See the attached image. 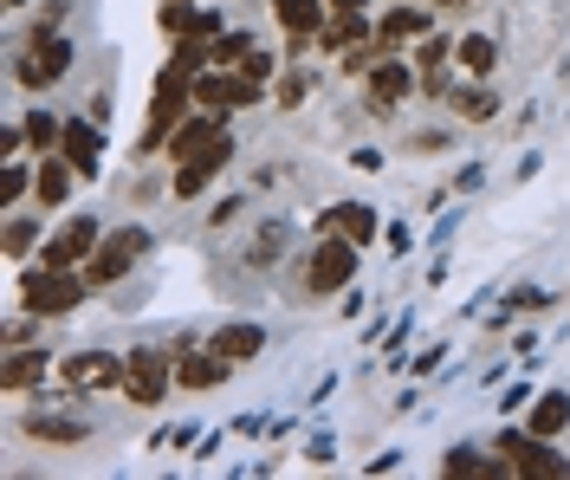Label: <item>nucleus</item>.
Segmentation results:
<instances>
[{
    "mask_svg": "<svg viewBox=\"0 0 570 480\" xmlns=\"http://www.w3.org/2000/svg\"><path fill=\"white\" fill-rule=\"evenodd\" d=\"M564 422H570V396H564V390H544L538 409H532V435L551 442V435H564Z\"/></svg>",
    "mask_w": 570,
    "mask_h": 480,
    "instance_id": "nucleus-17",
    "label": "nucleus"
},
{
    "mask_svg": "<svg viewBox=\"0 0 570 480\" xmlns=\"http://www.w3.org/2000/svg\"><path fill=\"white\" fill-rule=\"evenodd\" d=\"M247 52H253V39H247V33H220V39H214V59H227V66H240Z\"/></svg>",
    "mask_w": 570,
    "mask_h": 480,
    "instance_id": "nucleus-27",
    "label": "nucleus"
},
{
    "mask_svg": "<svg viewBox=\"0 0 570 480\" xmlns=\"http://www.w3.org/2000/svg\"><path fill=\"white\" fill-rule=\"evenodd\" d=\"M163 390H169V351H130L124 357V396L130 403H163Z\"/></svg>",
    "mask_w": 570,
    "mask_h": 480,
    "instance_id": "nucleus-5",
    "label": "nucleus"
},
{
    "mask_svg": "<svg viewBox=\"0 0 570 480\" xmlns=\"http://www.w3.org/2000/svg\"><path fill=\"white\" fill-rule=\"evenodd\" d=\"M376 39H383V46H409V39H428V13L422 7H395V13H383V20H376Z\"/></svg>",
    "mask_w": 570,
    "mask_h": 480,
    "instance_id": "nucleus-15",
    "label": "nucleus"
},
{
    "mask_svg": "<svg viewBox=\"0 0 570 480\" xmlns=\"http://www.w3.org/2000/svg\"><path fill=\"white\" fill-rule=\"evenodd\" d=\"M331 7H337V13H363V0H331Z\"/></svg>",
    "mask_w": 570,
    "mask_h": 480,
    "instance_id": "nucleus-33",
    "label": "nucleus"
},
{
    "mask_svg": "<svg viewBox=\"0 0 570 480\" xmlns=\"http://www.w3.org/2000/svg\"><path fill=\"white\" fill-rule=\"evenodd\" d=\"M98 241H105V234H98V222H91V215H78V222H66L52 241H46V266H66V273H71L78 259L98 254Z\"/></svg>",
    "mask_w": 570,
    "mask_h": 480,
    "instance_id": "nucleus-7",
    "label": "nucleus"
},
{
    "mask_svg": "<svg viewBox=\"0 0 570 480\" xmlns=\"http://www.w3.org/2000/svg\"><path fill=\"white\" fill-rule=\"evenodd\" d=\"M499 454L512 461V474H532V480H564L570 474V461L564 454H551V442L544 435H499Z\"/></svg>",
    "mask_w": 570,
    "mask_h": 480,
    "instance_id": "nucleus-4",
    "label": "nucleus"
},
{
    "mask_svg": "<svg viewBox=\"0 0 570 480\" xmlns=\"http://www.w3.org/2000/svg\"><path fill=\"white\" fill-rule=\"evenodd\" d=\"M454 111H461V117H473V124H487V117L499 111V98H493V91H480V85H473V91H454Z\"/></svg>",
    "mask_w": 570,
    "mask_h": 480,
    "instance_id": "nucleus-25",
    "label": "nucleus"
},
{
    "mask_svg": "<svg viewBox=\"0 0 570 480\" xmlns=\"http://www.w3.org/2000/svg\"><path fill=\"white\" fill-rule=\"evenodd\" d=\"M324 234H344V241H356V247H370V241H376V215H370L363 202H344V208L324 215Z\"/></svg>",
    "mask_w": 570,
    "mask_h": 480,
    "instance_id": "nucleus-13",
    "label": "nucleus"
},
{
    "mask_svg": "<svg viewBox=\"0 0 570 480\" xmlns=\"http://www.w3.org/2000/svg\"><path fill=\"white\" fill-rule=\"evenodd\" d=\"M434 7H461V0H434Z\"/></svg>",
    "mask_w": 570,
    "mask_h": 480,
    "instance_id": "nucleus-34",
    "label": "nucleus"
},
{
    "mask_svg": "<svg viewBox=\"0 0 570 480\" xmlns=\"http://www.w3.org/2000/svg\"><path fill=\"white\" fill-rule=\"evenodd\" d=\"M85 286H91V280H71L66 266H39V273L20 280V298H27L33 319H66L71 305L85 298Z\"/></svg>",
    "mask_w": 570,
    "mask_h": 480,
    "instance_id": "nucleus-2",
    "label": "nucleus"
},
{
    "mask_svg": "<svg viewBox=\"0 0 570 480\" xmlns=\"http://www.w3.org/2000/svg\"><path fill=\"white\" fill-rule=\"evenodd\" d=\"M66 188H71V163H59V156H39L33 195L46 202V208H59V202H66Z\"/></svg>",
    "mask_w": 570,
    "mask_h": 480,
    "instance_id": "nucleus-16",
    "label": "nucleus"
},
{
    "mask_svg": "<svg viewBox=\"0 0 570 480\" xmlns=\"http://www.w3.org/2000/svg\"><path fill=\"white\" fill-rule=\"evenodd\" d=\"M46 376V351H13L7 364H0V390H27Z\"/></svg>",
    "mask_w": 570,
    "mask_h": 480,
    "instance_id": "nucleus-20",
    "label": "nucleus"
},
{
    "mask_svg": "<svg viewBox=\"0 0 570 480\" xmlns=\"http://www.w3.org/2000/svg\"><path fill=\"white\" fill-rule=\"evenodd\" d=\"M512 305H519V312H544V305H551V298L538 293V286H525V293H512Z\"/></svg>",
    "mask_w": 570,
    "mask_h": 480,
    "instance_id": "nucleus-32",
    "label": "nucleus"
},
{
    "mask_svg": "<svg viewBox=\"0 0 570 480\" xmlns=\"http://www.w3.org/2000/svg\"><path fill=\"white\" fill-rule=\"evenodd\" d=\"M415 59H422L428 72H434V66H441V59H448V39H434V33H428V46H422V52H415Z\"/></svg>",
    "mask_w": 570,
    "mask_h": 480,
    "instance_id": "nucleus-31",
    "label": "nucleus"
},
{
    "mask_svg": "<svg viewBox=\"0 0 570 480\" xmlns=\"http://www.w3.org/2000/svg\"><path fill=\"white\" fill-rule=\"evenodd\" d=\"M7 7H20V0H7Z\"/></svg>",
    "mask_w": 570,
    "mask_h": 480,
    "instance_id": "nucleus-35",
    "label": "nucleus"
},
{
    "mask_svg": "<svg viewBox=\"0 0 570 480\" xmlns=\"http://www.w3.org/2000/svg\"><path fill=\"white\" fill-rule=\"evenodd\" d=\"M20 130H27V144H33L39 156H52V149L66 144V124H59V117H46V111H33Z\"/></svg>",
    "mask_w": 570,
    "mask_h": 480,
    "instance_id": "nucleus-22",
    "label": "nucleus"
},
{
    "mask_svg": "<svg viewBox=\"0 0 570 480\" xmlns=\"http://www.w3.org/2000/svg\"><path fill=\"white\" fill-rule=\"evenodd\" d=\"M356 39H376V33H370V27H363V13H344V20H337V27H331V33H324V46H331V52H351Z\"/></svg>",
    "mask_w": 570,
    "mask_h": 480,
    "instance_id": "nucleus-24",
    "label": "nucleus"
},
{
    "mask_svg": "<svg viewBox=\"0 0 570 480\" xmlns=\"http://www.w3.org/2000/svg\"><path fill=\"white\" fill-rule=\"evenodd\" d=\"M273 7H279V27L292 39H312V33H318V20H324L318 0H273Z\"/></svg>",
    "mask_w": 570,
    "mask_h": 480,
    "instance_id": "nucleus-18",
    "label": "nucleus"
},
{
    "mask_svg": "<svg viewBox=\"0 0 570 480\" xmlns=\"http://www.w3.org/2000/svg\"><path fill=\"white\" fill-rule=\"evenodd\" d=\"M27 435H39V442H85V435H91V422H78V415H33V422H27Z\"/></svg>",
    "mask_w": 570,
    "mask_h": 480,
    "instance_id": "nucleus-21",
    "label": "nucleus"
},
{
    "mask_svg": "<svg viewBox=\"0 0 570 480\" xmlns=\"http://www.w3.org/2000/svg\"><path fill=\"white\" fill-rule=\"evenodd\" d=\"M188 91H195V105H202V111H214V117L259 98V85H247V78H227V72H202Z\"/></svg>",
    "mask_w": 570,
    "mask_h": 480,
    "instance_id": "nucleus-8",
    "label": "nucleus"
},
{
    "mask_svg": "<svg viewBox=\"0 0 570 480\" xmlns=\"http://www.w3.org/2000/svg\"><path fill=\"white\" fill-rule=\"evenodd\" d=\"M409 91H415L409 66H370V98H376V105H395V98H409Z\"/></svg>",
    "mask_w": 570,
    "mask_h": 480,
    "instance_id": "nucleus-19",
    "label": "nucleus"
},
{
    "mask_svg": "<svg viewBox=\"0 0 570 480\" xmlns=\"http://www.w3.org/2000/svg\"><path fill=\"white\" fill-rule=\"evenodd\" d=\"M33 247V222H7V259H20Z\"/></svg>",
    "mask_w": 570,
    "mask_h": 480,
    "instance_id": "nucleus-28",
    "label": "nucleus"
},
{
    "mask_svg": "<svg viewBox=\"0 0 570 480\" xmlns=\"http://www.w3.org/2000/svg\"><path fill=\"white\" fill-rule=\"evenodd\" d=\"M227 156H234V137L220 130V137H214V144L202 149V156H195V163H181V176H176V202H202L208 176L220 169V163H227Z\"/></svg>",
    "mask_w": 570,
    "mask_h": 480,
    "instance_id": "nucleus-9",
    "label": "nucleus"
},
{
    "mask_svg": "<svg viewBox=\"0 0 570 480\" xmlns=\"http://www.w3.org/2000/svg\"><path fill=\"white\" fill-rule=\"evenodd\" d=\"M351 280H356V241H344V234H324L318 247H312V259H305V293L331 298V293H344Z\"/></svg>",
    "mask_w": 570,
    "mask_h": 480,
    "instance_id": "nucleus-1",
    "label": "nucleus"
},
{
    "mask_svg": "<svg viewBox=\"0 0 570 480\" xmlns=\"http://www.w3.org/2000/svg\"><path fill=\"white\" fill-rule=\"evenodd\" d=\"M493 59H499V46L487 33H466L461 39V66H466V72H493Z\"/></svg>",
    "mask_w": 570,
    "mask_h": 480,
    "instance_id": "nucleus-23",
    "label": "nucleus"
},
{
    "mask_svg": "<svg viewBox=\"0 0 570 480\" xmlns=\"http://www.w3.org/2000/svg\"><path fill=\"white\" fill-rule=\"evenodd\" d=\"M208 344L227 357V364H247V357H259V351H266V332H259V325H220Z\"/></svg>",
    "mask_w": 570,
    "mask_h": 480,
    "instance_id": "nucleus-14",
    "label": "nucleus"
},
{
    "mask_svg": "<svg viewBox=\"0 0 570 480\" xmlns=\"http://www.w3.org/2000/svg\"><path fill=\"white\" fill-rule=\"evenodd\" d=\"M142 247H149V234H142V227H117V234H105V241H98V254L85 259V280H91V286H117V280L142 259Z\"/></svg>",
    "mask_w": 570,
    "mask_h": 480,
    "instance_id": "nucleus-3",
    "label": "nucleus"
},
{
    "mask_svg": "<svg viewBox=\"0 0 570 480\" xmlns=\"http://www.w3.org/2000/svg\"><path fill=\"white\" fill-rule=\"evenodd\" d=\"M66 66H71V39H59V33H46V27H39V33H33V52H27L13 72H20V85L46 91L52 78H66Z\"/></svg>",
    "mask_w": 570,
    "mask_h": 480,
    "instance_id": "nucleus-6",
    "label": "nucleus"
},
{
    "mask_svg": "<svg viewBox=\"0 0 570 480\" xmlns=\"http://www.w3.org/2000/svg\"><path fill=\"white\" fill-rule=\"evenodd\" d=\"M305 91H312V78H305V72H292V78L279 85V105H305Z\"/></svg>",
    "mask_w": 570,
    "mask_h": 480,
    "instance_id": "nucleus-30",
    "label": "nucleus"
},
{
    "mask_svg": "<svg viewBox=\"0 0 570 480\" xmlns=\"http://www.w3.org/2000/svg\"><path fill=\"white\" fill-rule=\"evenodd\" d=\"M27 183H33V176L7 156V169H0V202H20V195H27Z\"/></svg>",
    "mask_w": 570,
    "mask_h": 480,
    "instance_id": "nucleus-26",
    "label": "nucleus"
},
{
    "mask_svg": "<svg viewBox=\"0 0 570 480\" xmlns=\"http://www.w3.org/2000/svg\"><path fill=\"white\" fill-rule=\"evenodd\" d=\"M266 72H273L266 52H247V59H240V78H247V85H266Z\"/></svg>",
    "mask_w": 570,
    "mask_h": 480,
    "instance_id": "nucleus-29",
    "label": "nucleus"
},
{
    "mask_svg": "<svg viewBox=\"0 0 570 480\" xmlns=\"http://www.w3.org/2000/svg\"><path fill=\"white\" fill-rule=\"evenodd\" d=\"M66 163L78 176H98V163H105V130H98V124H66Z\"/></svg>",
    "mask_w": 570,
    "mask_h": 480,
    "instance_id": "nucleus-11",
    "label": "nucleus"
},
{
    "mask_svg": "<svg viewBox=\"0 0 570 480\" xmlns=\"http://www.w3.org/2000/svg\"><path fill=\"white\" fill-rule=\"evenodd\" d=\"M66 383L71 390H105V383H124V364L105 357V351H78L66 364Z\"/></svg>",
    "mask_w": 570,
    "mask_h": 480,
    "instance_id": "nucleus-10",
    "label": "nucleus"
},
{
    "mask_svg": "<svg viewBox=\"0 0 570 480\" xmlns=\"http://www.w3.org/2000/svg\"><path fill=\"white\" fill-rule=\"evenodd\" d=\"M220 376H227V357H220L214 344H208V351H188V357L176 364V383H181V390H214Z\"/></svg>",
    "mask_w": 570,
    "mask_h": 480,
    "instance_id": "nucleus-12",
    "label": "nucleus"
}]
</instances>
